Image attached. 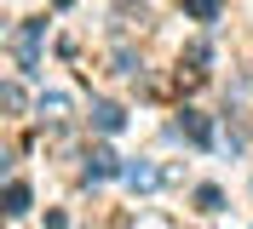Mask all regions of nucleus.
<instances>
[{
	"label": "nucleus",
	"mask_w": 253,
	"mask_h": 229,
	"mask_svg": "<svg viewBox=\"0 0 253 229\" xmlns=\"http://www.w3.org/2000/svg\"><path fill=\"white\" fill-rule=\"evenodd\" d=\"M6 212H12V218L29 212V183H23V178H12V189H6Z\"/></svg>",
	"instance_id": "f257e3e1"
},
{
	"label": "nucleus",
	"mask_w": 253,
	"mask_h": 229,
	"mask_svg": "<svg viewBox=\"0 0 253 229\" xmlns=\"http://www.w3.org/2000/svg\"><path fill=\"white\" fill-rule=\"evenodd\" d=\"M184 12L196 17V23H213V17H219V0H184Z\"/></svg>",
	"instance_id": "f03ea898"
},
{
	"label": "nucleus",
	"mask_w": 253,
	"mask_h": 229,
	"mask_svg": "<svg viewBox=\"0 0 253 229\" xmlns=\"http://www.w3.org/2000/svg\"><path fill=\"white\" fill-rule=\"evenodd\" d=\"M184 132H190V143H213V126L202 115H184Z\"/></svg>",
	"instance_id": "7ed1b4c3"
},
{
	"label": "nucleus",
	"mask_w": 253,
	"mask_h": 229,
	"mask_svg": "<svg viewBox=\"0 0 253 229\" xmlns=\"http://www.w3.org/2000/svg\"><path fill=\"white\" fill-rule=\"evenodd\" d=\"M92 121L104 126V132H115V126H121V109L115 103H92Z\"/></svg>",
	"instance_id": "20e7f679"
},
{
	"label": "nucleus",
	"mask_w": 253,
	"mask_h": 229,
	"mask_svg": "<svg viewBox=\"0 0 253 229\" xmlns=\"http://www.w3.org/2000/svg\"><path fill=\"white\" fill-rule=\"evenodd\" d=\"M196 200H202V212H219V206H224V195L213 189V183H202V189H196Z\"/></svg>",
	"instance_id": "39448f33"
},
{
	"label": "nucleus",
	"mask_w": 253,
	"mask_h": 229,
	"mask_svg": "<svg viewBox=\"0 0 253 229\" xmlns=\"http://www.w3.org/2000/svg\"><path fill=\"white\" fill-rule=\"evenodd\" d=\"M110 172H115V155L98 149V155H92V178H110Z\"/></svg>",
	"instance_id": "423d86ee"
}]
</instances>
